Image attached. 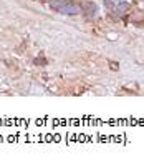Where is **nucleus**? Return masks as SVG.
<instances>
[{
  "label": "nucleus",
  "instance_id": "f257e3e1",
  "mask_svg": "<svg viewBox=\"0 0 144 163\" xmlns=\"http://www.w3.org/2000/svg\"><path fill=\"white\" fill-rule=\"evenodd\" d=\"M50 5H51L55 10L61 12V13H68V15L78 13V12L81 10L78 5L71 3V2H68V0H51V2H50Z\"/></svg>",
  "mask_w": 144,
  "mask_h": 163
},
{
  "label": "nucleus",
  "instance_id": "f03ea898",
  "mask_svg": "<svg viewBox=\"0 0 144 163\" xmlns=\"http://www.w3.org/2000/svg\"><path fill=\"white\" fill-rule=\"evenodd\" d=\"M128 7H129L128 3H121L119 7H116V12H118L119 15H123V13H124V10H128Z\"/></svg>",
  "mask_w": 144,
  "mask_h": 163
}]
</instances>
